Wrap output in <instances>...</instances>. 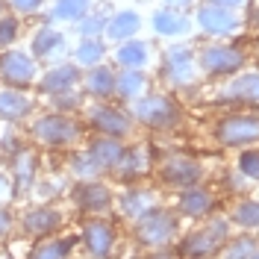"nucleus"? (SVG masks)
<instances>
[{"label":"nucleus","mask_w":259,"mask_h":259,"mask_svg":"<svg viewBox=\"0 0 259 259\" xmlns=\"http://www.w3.org/2000/svg\"><path fill=\"white\" fill-rule=\"evenodd\" d=\"M27 139L35 150H53V153H68L74 147L85 145V124L77 115L62 112H38L27 121Z\"/></svg>","instance_id":"obj_1"},{"label":"nucleus","mask_w":259,"mask_h":259,"mask_svg":"<svg viewBox=\"0 0 259 259\" xmlns=\"http://www.w3.org/2000/svg\"><path fill=\"white\" fill-rule=\"evenodd\" d=\"M230 236H233L230 218L227 215H209L192 233H183L174 247H177L180 259H215Z\"/></svg>","instance_id":"obj_2"},{"label":"nucleus","mask_w":259,"mask_h":259,"mask_svg":"<svg viewBox=\"0 0 259 259\" xmlns=\"http://www.w3.org/2000/svg\"><path fill=\"white\" fill-rule=\"evenodd\" d=\"M180 236H183V218L174 209H165V206H153L139 221H133V239L145 250L174 247L180 242Z\"/></svg>","instance_id":"obj_3"},{"label":"nucleus","mask_w":259,"mask_h":259,"mask_svg":"<svg viewBox=\"0 0 259 259\" xmlns=\"http://www.w3.org/2000/svg\"><path fill=\"white\" fill-rule=\"evenodd\" d=\"M127 109L139 127L156 130V133H168L183 124V106L165 92H147L139 100H133Z\"/></svg>","instance_id":"obj_4"},{"label":"nucleus","mask_w":259,"mask_h":259,"mask_svg":"<svg viewBox=\"0 0 259 259\" xmlns=\"http://www.w3.org/2000/svg\"><path fill=\"white\" fill-rule=\"evenodd\" d=\"M80 115L85 121V127L95 136H112V139H121V142L133 139V133L139 127L127 106H118L112 100H89Z\"/></svg>","instance_id":"obj_5"},{"label":"nucleus","mask_w":259,"mask_h":259,"mask_svg":"<svg viewBox=\"0 0 259 259\" xmlns=\"http://www.w3.org/2000/svg\"><path fill=\"white\" fill-rule=\"evenodd\" d=\"M68 224V212L56 203H32L18 215V233L27 242H38L62 233V227Z\"/></svg>","instance_id":"obj_6"},{"label":"nucleus","mask_w":259,"mask_h":259,"mask_svg":"<svg viewBox=\"0 0 259 259\" xmlns=\"http://www.w3.org/2000/svg\"><path fill=\"white\" fill-rule=\"evenodd\" d=\"M77 239L89 259H112L121 242V233L109 215H100V218H82Z\"/></svg>","instance_id":"obj_7"},{"label":"nucleus","mask_w":259,"mask_h":259,"mask_svg":"<svg viewBox=\"0 0 259 259\" xmlns=\"http://www.w3.org/2000/svg\"><path fill=\"white\" fill-rule=\"evenodd\" d=\"M68 194H71V206L85 218H100L115 212V189L103 177L74 183Z\"/></svg>","instance_id":"obj_8"},{"label":"nucleus","mask_w":259,"mask_h":259,"mask_svg":"<svg viewBox=\"0 0 259 259\" xmlns=\"http://www.w3.org/2000/svg\"><path fill=\"white\" fill-rule=\"evenodd\" d=\"M215 142L227 150H244L259 145V115L256 112H233L218 118Z\"/></svg>","instance_id":"obj_9"},{"label":"nucleus","mask_w":259,"mask_h":259,"mask_svg":"<svg viewBox=\"0 0 259 259\" xmlns=\"http://www.w3.org/2000/svg\"><path fill=\"white\" fill-rule=\"evenodd\" d=\"M244 65H247V56L233 45L215 41V45L197 50V71H200V77H209V80H230Z\"/></svg>","instance_id":"obj_10"},{"label":"nucleus","mask_w":259,"mask_h":259,"mask_svg":"<svg viewBox=\"0 0 259 259\" xmlns=\"http://www.w3.org/2000/svg\"><path fill=\"white\" fill-rule=\"evenodd\" d=\"M156 174H159V183L162 186H168V189H189V186H197V183H203L206 177V168H203V162L189 156V153H180V150H171V153H165L156 165Z\"/></svg>","instance_id":"obj_11"},{"label":"nucleus","mask_w":259,"mask_h":259,"mask_svg":"<svg viewBox=\"0 0 259 259\" xmlns=\"http://www.w3.org/2000/svg\"><path fill=\"white\" fill-rule=\"evenodd\" d=\"M41 77V62L30 50L9 48L0 50V85H15V89H32Z\"/></svg>","instance_id":"obj_12"},{"label":"nucleus","mask_w":259,"mask_h":259,"mask_svg":"<svg viewBox=\"0 0 259 259\" xmlns=\"http://www.w3.org/2000/svg\"><path fill=\"white\" fill-rule=\"evenodd\" d=\"M162 80L174 89H189L200 80V71H197V53L189 45H171V48L162 53Z\"/></svg>","instance_id":"obj_13"},{"label":"nucleus","mask_w":259,"mask_h":259,"mask_svg":"<svg viewBox=\"0 0 259 259\" xmlns=\"http://www.w3.org/2000/svg\"><path fill=\"white\" fill-rule=\"evenodd\" d=\"M194 24L197 30L209 38H227V35H236L242 30V15L236 9H224V6H212V3H200L194 9Z\"/></svg>","instance_id":"obj_14"},{"label":"nucleus","mask_w":259,"mask_h":259,"mask_svg":"<svg viewBox=\"0 0 259 259\" xmlns=\"http://www.w3.org/2000/svg\"><path fill=\"white\" fill-rule=\"evenodd\" d=\"M153 168H156V162H153L150 145H147V142H136V145H127L121 162L115 165V171L109 177H112L115 183H121V186H133V183H142Z\"/></svg>","instance_id":"obj_15"},{"label":"nucleus","mask_w":259,"mask_h":259,"mask_svg":"<svg viewBox=\"0 0 259 259\" xmlns=\"http://www.w3.org/2000/svg\"><path fill=\"white\" fill-rule=\"evenodd\" d=\"M174 212L186 221H206L209 215L218 212V194L212 192L209 186L197 183L189 189H180L177 200H174Z\"/></svg>","instance_id":"obj_16"},{"label":"nucleus","mask_w":259,"mask_h":259,"mask_svg":"<svg viewBox=\"0 0 259 259\" xmlns=\"http://www.w3.org/2000/svg\"><path fill=\"white\" fill-rule=\"evenodd\" d=\"M38 59V62H62L65 50H68V38H65V32L56 27V24H50V21H41L35 30L30 32V48H27Z\"/></svg>","instance_id":"obj_17"},{"label":"nucleus","mask_w":259,"mask_h":259,"mask_svg":"<svg viewBox=\"0 0 259 259\" xmlns=\"http://www.w3.org/2000/svg\"><path fill=\"white\" fill-rule=\"evenodd\" d=\"M153 206H159V194L153 189H147V186H142V183H133V186H124L121 192H115V212L130 224L139 221Z\"/></svg>","instance_id":"obj_18"},{"label":"nucleus","mask_w":259,"mask_h":259,"mask_svg":"<svg viewBox=\"0 0 259 259\" xmlns=\"http://www.w3.org/2000/svg\"><path fill=\"white\" fill-rule=\"evenodd\" d=\"M218 97L236 106H256L259 109V68H242L221 85Z\"/></svg>","instance_id":"obj_19"},{"label":"nucleus","mask_w":259,"mask_h":259,"mask_svg":"<svg viewBox=\"0 0 259 259\" xmlns=\"http://www.w3.org/2000/svg\"><path fill=\"white\" fill-rule=\"evenodd\" d=\"M80 80H82V68L74 62H53L50 68L41 71V77L35 82L38 95L45 97H53V95H62V92H74L80 89Z\"/></svg>","instance_id":"obj_20"},{"label":"nucleus","mask_w":259,"mask_h":259,"mask_svg":"<svg viewBox=\"0 0 259 259\" xmlns=\"http://www.w3.org/2000/svg\"><path fill=\"white\" fill-rule=\"evenodd\" d=\"M35 115V97L30 89L0 85V124H24Z\"/></svg>","instance_id":"obj_21"},{"label":"nucleus","mask_w":259,"mask_h":259,"mask_svg":"<svg viewBox=\"0 0 259 259\" xmlns=\"http://www.w3.org/2000/svg\"><path fill=\"white\" fill-rule=\"evenodd\" d=\"M9 174H12V183H15V194L18 197H27L35 186V180L41 177L38 174V150L32 145H21L9 156Z\"/></svg>","instance_id":"obj_22"},{"label":"nucleus","mask_w":259,"mask_h":259,"mask_svg":"<svg viewBox=\"0 0 259 259\" xmlns=\"http://www.w3.org/2000/svg\"><path fill=\"white\" fill-rule=\"evenodd\" d=\"M115 77H118V71L109 68L106 62L82 71V80H80L82 97H89V100H115Z\"/></svg>","instance_id":"obj_23"},{"label":"nucleus","mask_w":259,"mask_h":259,"mask_svg":"<svg viewBox=\"0 0 259 259\" xmlns=\"http://www.w3.org/2000/svg\"><path fill=\"white\" fill-rule=\"evenodd\" d=\"M77 247H80V239H77V236H71V233H56V236H48V239L32 242L24 259H71Z\"/></svg>","instance_id":"obj_24"},{"label":"nucleus","mask_w":259,"mask_h":259,"mask_svg":"<svg viewBox=\"0 0 259 259\" xmlns=\"http://www.w3.org/2000/svg\"><path fill=\"white\" fill-rule=\"evenodd\" d=\"M150 27L156 35L162 38H183L194 30V21L183 9H171V6H162L150 15Z\"/></svg>","instance_id":"obj_25"},{"label":"nucleus","mask_w":259,"mask_h":259,"mask_svg":"<svg viewBox=\"0 0 259 259\" xmlns=\"http://www.w3.org/2000/svg\"><path fill=\"white\" fill-rule=\"evenodd\" d=\"M85 150L92 153V159L97 162V168H100L103 177H106V174H112L115 165L121 162L124 150H127V142L112 139V136H92V139L85 142Z\"/></svg>","instance_id":"obj_26"},{"label":"nucleus","mask_w":259,"mask_h":259,"mask_svg":"<svg viewBox=\"0 0 259 259\" xmlns=\"http://www.w3.org/2000/svg\"><path fill=\"white\" fill-rule=\"evenodd\" d=\"M227 218L233 230L239 233H256L259 236V197H250V194H242L230 203L227 209Z\"/></svg>","instance_id":"obj_27"},{"label":"nucleus","mask_w":259,"mask_h":259,"mask_svg":"<svg viewBox=\"0 0 259 259\" xmlns=\"http://www.w3.org/2000/svg\"><path fill=\"white\" fill-rule=\"evenodd\" d=\"M112 59L121 71L124 68H130V71H145L147 62H150V45L147 41H139V38H127V41H121L112 50Z\"/></svg>","instance_id":"obj_28"},{"label":"nucleus","mask_w":259,"mask_h":259,"mask_svg":"<svg viewBox=\"0 0 259 259\" xmlns=\"http://www.w3.org/2000/svg\"><path fill=\"white\" fill-rule=\"evenodd\" d=\"M147 89H150V80H147L145 71H118V77H115V100H121L124 106H130L133 100H139L142 95H147Z\"/></svg>","instance_id":"obj_29"},{"label":"nucleus","mask_w":259,"mask_h":259,"mask_svg":"<svg viewBox=\"0 0 259 259\" xmlns=\"http://www.w3.org/2000/svg\"><path fill=\"white\" fill-rule=\"evenodd\" d=\"M142 30V15L133 12V9H121V12H112L106 18V30L103 35L109 41H127V38H136V32Z\"/></svg>","instance_id":"obj_30"},{"label":"nucleus","mask_w":259,"mask_h":259,"mask_svg":"<svg viewBox=\"0 0 259 259\" xmlns=\"http://www.w3.org/2000/svg\"><path fill=\"white\" fill-rule=\"evenodd\" d=\"M92 9H95V0H50L45 21H50V24H77Z\"/></svg>","instance_id":"obj_31"},{"label":"nucleus","mask_w":259,"mask_h":259,"mask_svg":"<svg viewBox=\"0 0 259 259\" xmlns=\"http://www.w3.org/2000/svg\"><path fill=\"white\" fill-rule=\"evenodd\" d=\"M65 174L74 180V183L103 177V171L97 168V162L92 159V153L85 150V145H82V147H74V150H68V159H65Z\"/></svg>","instance_id":"obj_32"},{"label":"nucleus","mask_w":259,"mask_h":259,"mask_svg":"<svg viewBox=\"0 0 259 259\" xmlns=\"http://www.w3.org/2000/svg\"><path fill=\"white\" fill-rule=\"evenodd\" d=\"M106 53H109V48H106L103 38H80V45L71 53V62L80 65L82 71H89V68H95V65L106 62Z\"/></svg>","instance_id":"obj_33"},{"label":"nucleus","mask_w":259,"mask_h":259,"mask_svg":"<svg viewBox=\"0 0 259 259\" xmlns=\"http://www.w3.org/2000/svg\"><path fill=\"white\" fill-rule=\"evenodd\" d=\"M259 250V239L256 233H233L224 242L218 259H250Z\"/></svg>","instance_id":"obj_34"},{"label":"nucleus","mask_w":259,"mask_h":259,"mask_svg":"<svg viewBox=\"0 0 259 259\" xmlns=\"http://www.w3.org/2000/svg\"><path fill=\"white\" fill-rule=\"evenodd\" d=\"M112 15V9H92L89 15H82L77 24H74V32L80 38H103V30H106V18Z\"/></svg>","instance_id":"obj_35"},{"label":"nucleus","mask_w":259,"mask_h":259,"mask_svg":"<svg viewBox=\"0 0 259 259\" xmlns=\"http://www.w3.org/2000/svg\"><path fill=\"white\" fill-rule=\"evenodd\" d=\"M50 109L53 112H62V115H80L82 106H85V97H82L80 89H74V92H62V95H53L48 97Z\"/></svg>","instance_id":"obj_36"},{"label":"nucleus","mask_w":259,"mask_h":259,"mask_svg":"<svg viewBox=\"0 0 259 259\" xmlns=\"http://www.w3.org/2000/svg\"><path fill=\"white\" fill-rule=\"evenodd\" d=\"M236 171L242 174L250 186L259 183V147H244L236 156Z\"/></svg>","instance_id":"obj_37"},{"label":"nucleus","mask_w":259,"mask_h":259,"mask_svg":"<svg viewBox=\"0 0 259 259\" xmlns=\"http://www.w3.org/2000/svg\"><path fill=\"white\" fill-rule=\"evenodd\" d=\"M18 38H21V18H18L15 12L0 15V50L15 48Z\"/></svg>","instance_id":"obj_38"},{"label":"nucleus","mask_w":259,"mask_h":259,"mask_svg":"<svg viewBox=\"0 0 259 259\" xmlns=\"http://www.w3.org/2000/svg\"><path fill=\"white\" fill-rule=\"evenodd\" d=\"M50 0H6L9 12H15L18 18H30V15H41L48 9Z\"/></svg>","instance_id":"obj_39"},{"label":"nucleus","mask_w":259,"mask_h":259,"mask_svg":"<svg viewBox=\"0 0 259 259\" xmlns=\"http://www.w3.org/2000/svg\"><path fill=\"white\" fill-rule=\"evenodd\" d=\"M18 200L15 194V183H12V174L6 165H0V206H12Z\"/></svg>","instance_id":"obj_40"},{"label":"nucleus","mask_w":259,"mask_h":259,"mask_svg":"<svg viewBox=\"0 0 259 259\" xmlns=\"http://www.w3.org/2000/svg\"><path fill=\"white\" fill-rule=\"evenodd\" d=\"M15 230H18V215L12 212V206H0V244L9 242Z\"/></svg>","instance_id":"obj_41"},{"label":"nucleus","mask_w":259,"mask_h":259,"mask_svg":"<svg viewBox=\"0 0 259 259\" xmlns=\"http://www.w3.org/2000/svg\"><path fill=\"white\" fill-rule=\"evenodd\" d=\"M145 259H180L177 247H156V250H147Z\"/></svg>","instance_id":"obj_42"},{"label":"nucleus","mask_w":259,"mask_h":259,"mask_svg":"<svg viewBox=\"0 0 259 259\" xmlns=\"http://www.w3.org/2000/svg\"><path fill=\"white\" fill-rule=\"evenodd\" d=\"M203 3H212V6H224V9H242L244 6V0H203Z\"/></svg>","instance_id":"obj_43"},{"label":"nucleus","mask_w":259,"mask_h":259,"mask_svg":"<svg viewBox=\"0 0 259 259\" xmlns=\"http://www.w3.org/2000/svg\"><path fill=\"white\" fill-rule=\"evenodd\" d=\"M165 6H171V9H186V6H192L194 0H162Z\"/></svg>","instance_id":"obj_44"},{"label":"nucleus","mask_w":259,"mask_h":259,"mask_svg":"<svg viewBox=\"0 0 259 259\" xmlns=\"http://www.w3.org/2000/svg\"><path fill=\"white\" fill-rule=\"evenodd\" d=\"M247 21H250V27H256V30H259V3H253V6H250V15H247Z\"/></svg>","instance_id":"obj_45"},{"label":"nucleus","mask_w":259,"mask_h":259,"mask_svg":"<svg viewBox=\"0 0 259 259\" xmlns=\"http://www.w3.org/2000/svg\"><path fill=\"white\" fill-rule=\"evenodd\" d=\"M9 12V6H6V0H0V15H6Z\"/></svg>","instance_id":"obj_46"},{"label":"nucleus","mask_w":259,"mask_h":259,"mask_svg":"<svg viewBox=\"0 0 259 259\" xmlns=\"http://www.w3.org/2000/svg\"><path fill=\"white\" fill-rule=\"evenodd\" d=\"M250 259H259V250H256V253H253V256H250Z\"/></svg>","instance_id":"obj_47"},{"label":"nucleus","mask_w":259,"mask_h":259,"mask_svg":"<svg viewBox=\"0 0 259 259\" xmlns=\"http://www.w3.org/2000/svg\"><path fill=\"white\" fill-rule=\"evenodd\" d=\"M0 259H9V256H3V253H0Z\"/></svg>","instance_id":"obj_48"}]
</instances>
